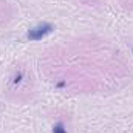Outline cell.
<instances>
[{
  "instance_id": "6da1fadb",
  "label": "cell",
  "mask_w": 133,
  "mask_h": 133,
  "mask_svg": "<svg viewBox=\"0 0 133 133\" xmlns=\"http://www.w3.org/2000/svg\"><path fill=\"white\" fill-rule=\"evenodd\" d=\"M53 31H54V25L48 23V22H43V23H39V25L33 26L31 30H28L26 39L31 40V42H37V40H42L43 37H46L48 34H51Z\"/></svg>"
},
{
  "instance_id": "7a4b0ae2",
  "label": "cell",
  "mask_w": 133,
  "mask_h": 133,
  "mask_svg": "<svg viewBox=\"0 0 133 133\" xmlns=\"http://www.w3.org/2000/svg\"><path fill=\"white\" fill-rule=\"evenodd\" d=\"M22 79H23V71L19 70V71L14 73V76L11 77V84H12V85H19V84L22 82Z\"/></svg>"
},
{
  "instance_id": "3957f363",
  "label": "cell",
  "mask_w": 133,
  "mask_h": 133,
  "mask_svg": "<svg viewBox=\"0 0 133 133\" xmlns=\"http://www.w3.org/2000/svg\"><path fill=\"white\" fill-rule=\"evenodd\" d=\"M53 133H66V127H65V124H64L62 121L56 122V124L53 125Z\"/></svg>"
},
{
  "instance_id": "277c9868",
  "label": "cell",
  "mask_w": 133,
  "mask_h": 133,
  "mask_svg": "<svg viewBox=\"0 0 133 133\" xmlns=\"http://www.w3.org/2000/svg\"><path fill=\"white\" fill-rule=\"evenodd\" d=\"M66 85V81H59L57 84H56V88H64Z\"/></svg>"
},
{
  "instance_id": "5b68a950",
  "label": "cell",
  "mask_w": 133,
  "mask_h": 133,
  "mask_svg": "<svg viewBox=\"0 0 133 133\" xmlns=\"http://www.w3.org/2000/svg\"><path fill=\"white\" fill-rule=\"evenodd\" d=\"M132 53H133V48H132Z\"/></svg>"
}]
</instances>
